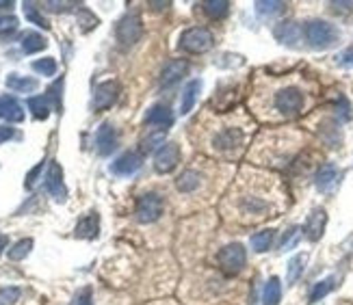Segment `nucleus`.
Returning a JSON list of instances; mask_svg holds the SVG:
<instances>
[{"label":"nucleus","instance_id":"nucleus-1","mask_svg":"<svg viewBox=\"0 0 353 305\" xmlns=\"http://www.w3.org/2000/svg\"><path fill=\"white\" fill-rule=\"evenodd\" d=\"M303 35L308 39V43L316 50H325V48H332V45L339 41L341 33L339 28L330 22H323V20H312L303 26Z\"/></svg>","mask_w":353,"mask_h":305},{"label":"nucleus","instance_id":"nucleus-2","mask_svg":"<svg viewBox=\"0 0 353 305\" xmlns=\"http://www.w3.org/2000/svg\"><path fill=\"white\" fill-rule=\"evenodd\" d=\"M178 45H180V50L189 54H202V52H208L214 45V37L204 26H191L180 35Z\"/></svg>","mask_w":353,"mask_h":305},{"label":"nucleus","instance_id":"nucleus-3","mask_svg":"<svg viewBox=\"0 0 353 305\" xmlns=\"http://www.w3.org/2000/svg\"><path fill=\"white\" fill-rule=\"evenodd\" d=\"M217 262L225 275H236V273L243 271L245 262H248V251H245L241 242H230L217 253Z\"/></svg>","mask_w":353,"mask_h":305},{"label":"nucleus","instance_id":"nucleus-4","mask_svg":"<svg viewBox=\"0 0 353 305\" xmlns=\"http://www.w3.org/2000/svg\"><path fill=\"white\" fill-rule=\"evenodd\" d=\"M165 202L159 193H143L139 200H137L134 215L139 223H154L163 217Z\"/></svg>","mask_w":353,"mask_h":305},{"label":"nucleus","instance_id":"nucleus-5","mask_svg":"<svg viewBox=\"0 0 353 305\" xmlns=\"http://www.w3.org/2000/svg\"><path fill=\"white\" fill-rule=\"evenodd\" d=\"M141 35H143V24H141V18L137 13L124 15V18H121L115 26V37H117L119 45H124V48L134 45L141 39Z\"/></svg>","mask_w":353,"mask_h":305},{"label":"nucleus","instance_id":"nucleus-6","mask_svg":"<svg viewBox=\"0 0 353 305\" xmlns=\"http://www.w3.org/2000/svg\"><path fill=\"white\" fill-rule=\"evenodd\" d=\"M275 109H278L282 115H288V117L299 115L303 109V94L297 87L280 89L278 94H275Z\"/></svg>","mask_w":353,"mask_h":305},{"label":"nucleus","instance_id":"nucleus-7","mask_svg":"<svg viewBox=\"0 0 353 305\" xmlns=\"http://www.w3.org/2000/svg\"><path fill=\"white\" fill-rule=\"evenodd\" d=\"M43 187L46 191L50 193V197L54 202H65L68 200V189H65V182H63V169H61L59 162H50L48 165V171H46L43 178Z\"/></svg>","mask_w":353,"mask_h":305},{"label":"nucleus","instance_id":"nucleus-8","mask_svg":"<svg viewBox=\"0 0 353 305\" xmlns=\"http://www.w3.org/2000/svg\"><path fill=\"white\" fill-rule=\"evenodd\" d=\"M180 162V145L178 143H165L159 147L154 156V169L159 173H172Z\"/></svg>","mask_w":353,"mask_h":305},{"label":"nucleus","instance_id":"nucleus-9","mask_svg":"<svg viewBox=\"0 0 353 305\" xmlns=\"http://www.w3.org/2000/svg\"><path fill=\"white\" fill-rule=\"evenodd\" d=\"M273 210V206L263 200L260 195H243L241 197V215H245L248 219H265L269 217V212Z\"/></svg>","mask_w":353,"mask_h":305},{"label":"nucleus","instance_id":"nucleus-10","mask_svg":"<svg viewBox=\"0 0 353 305\" xmlns=\"http://www.w3.org/2000/svg\"><path fill=\"white\" fill-rule=\"evenodd\" d=\"M119 98V85L115 81H104L94 91V111H106L117 102Z\"/></svg>","mask_w":353,"mask_h":305},{"label":"nucleus","instance_id":"nucleus-11","mask_svg":"<svg viewBox=\"0 0 353 305\" xmlns=\"http://www.w3.org/2000/svg\"><path fill=\"white\" fill-rule=\"evenodd\" d=\"M341 178H343V173L339 171V167H336V165H323L314 176V187L321 193H334L336 187L341 185Z\"/></svg>","mask_w":353,"mask_h":305},{"label":"nucleus","instance_id":"nucleus-12","mask_svg":"<svg viewBox=\"0 0 353 305\" xmlns=\"http://www.w3.org/2000/svg\"><path fill=\"white\" fill-rule=\"evenodd\" d=\"M143 165V154L141 151H126L119 158H115V162L111 165V173L115 176H132L141 169Z\"/></svg>","mask_w":353,"mask_h":305},{"label":"nucleus","instance_id":"nucleus-13","mask_svg":"<svg viewBox=\"0 0 353 305\" xmlns=\"http://www.w3.org/2000/svg\"><path fill=\"white\" fill-rule=\"evenodd\" d=\"M117 141H119V136H117V132H115V128L111 124H102L96 130L94 143H96V151L100 156H109L111 151H115Z\"/></svg>","mask_w":353,"mask_h":305},{"label":"nucleus","instance_id":"nucleus-14","mask_svg":"<svg viewBox=\"0 0 353 305\" xmlns=\"http://www.w3.org/2000/svg\"><path fill=\"white\" fill-rule=\"evenodd\" d=\"M325 225H327V212L323 208H314L308 219H305V225H303V232H305V238L316 242L321 240V236H323L325 232Z\"/></svg>","mask_w":353,"mask_h":305},{"label":"nucleus","instance_id":"nucleus-15","mask_svg":"<svg viewBox=\"0 0 353 305\" xmlns=\"http://www.w3.org/2000/svg\"><path fill=\"white\" fill-rule=\"evenodd\" d=\"M243 141H245L243 130L230 126V128H223L217 136H214L212 145L217 147L219 151H234V149H239L243 145Z\"/></svg>","mask_w":353,"mask_h":305},{"label":"nucleus","instance_id":"nucleus-16","mask_svg":"<svg viewBox=\"0 0 353 305\" xmlns=\"http://www.w3.org/2000/svg\"><path fill=\"white\" fill-rule=\"evenodd\" d=\"M189 72V63L184 59H172L167 61V65L161 72V87H174L184 78V74Z\"/></svg>","mask_w":353,"mask_h":305},{"label":"nucleus","instance_id":"nucleus-17","mask_svg":"<svg viewBox=\"0 0 353 305\" xmlns=\"http://www.w3.org/2000/svg\"><path fill=\"white\" fill-rule=\"evenodd\" d=\"M273 35H275V39H278L280 43L295 48V45L299 43V39H301V35H303V30L299 28L297 22H282V24L275 26Z\"/></svg>","mask_w":353,"mask_h":305},{"label":"nucleus","instance_id":"nucleus-18","mask_svg":"<svg viewBox=\"0 0 353 305\" xmlns=\"http://www.w3.org/2000/svg\"><path fill=\"white\" fill-rule=\"evenodd\" d=\"M76 238H85V240H94L100 234V217L98 212H89L85 215L79 223H76V230H74Z\"/></svg>","mask_w":353,"mask_h":305},{"label":"nucleus","instance_id":"nucleus-19","mask_svg":"<svg viewBox=\"0 0 353 305\" xmlns=\"http://www.w3.org/2000/svg\"><path fill=\"white\" fill-rule=\"evenodd\" d=\"M145 124L148 126H161V128H170L174 124V113L167 104H154L152 109L145 113Z\"/></svg>","mask_w":353,"mask_h":305},{"label":"nucleus","instance_id":"nucleus-20","mask_svg":"<svg viewBox=\"0 0 353 305\" xmlns=\"http://www.w3.org/2000/svg\"><path fill=\"white\" fill-rule=\"evenodd\" d=\"M0 117L11 121V124H20V121H24L22 104L13 96H0Z\"/></svg>","mask_w":353,"mask_h":305},{"label":"nucleus","instance_id":"nucleus-21","mask_svg":"<svg viewBox=\"0 0 353 305\" xmlns=\"http://www.w3.org/2000/svg\"><path fill=\"white\" fill-rule=\"evenodd\" d=\"M202 94V81H189L187 87H184V94H182V100H180V113L182 115H189L193 111V106L197 102V96Z\"/></svg>","mask_w":353,"mask_h":305},{"label":"nucleus","instance_id":"nucleus-22","mask_svg":"<svg viewBox=\"0 0 353 305\" xmlns=\"http://www.w3.org/2000/svg\"><path fill=\"white\" fill-rule=\"evenodd\" d=\"M7 89L15 91V94H30L39 87V83L35 78H28V76H20V74H9L5 81Z\"/></svg>","mask_w":353,"mask_h":305},{"label":"nucleus","instance_id":"nucleus-23","mask_svg":"<svg viewBox=\"0 0 353 305\" xmlns=\"http://www.w3.org/2000/svg\"><path fill=\"white\" fill-rule=\"evenodd\" d=\"M199 185H202V176L193 169H184L176 180V187L180 193H193L199 189Z\"/></svg>","mask_w":353,"mask_h":305},{"label":"nucleus","instance_id":"nucleus-24","mask_svg":"<svg viewBox=\"0 0 353 305\" xmlns=\"http://www.w3.org/2000/svg\"><path fill=\"white\" fill-rule=\"evenodd\" d=\"M20 45H22V50H24L26 54H35V52H41V50L46 48V45H48V41H46L43 35L35 33V30H28V33L22 35Z\"/></svg>","mask_w":353,"mask_h":305},{"label":"nucleus","instance_id":"nucleus-25","mask_svg":"<svg viewBox=\"0 0 353 305\" xmlns=\"http://www.w3.org/2000/svg\"><path fill=\"white\" fill-rule=\"evenodd\" d=\"M26 106H28V111L33 113L35 119H48V115L52 111V104H50V100L46 98V96H33V98H28Z\"/></svg>","mask_w":353,"mask_h":305},{"label":"nucleus","instance_id":"nucleus-26","mask_svg":"<svg viewBox=\"0 0 353 305\" xmlns=\"http://www.w3.org/2000/svg\"><path fill=\"white\" fill-rule=\"evenodd\" d=\"M282 299V284L278 277H271L263 291V305H278Z\"/></svg>","mask_w":353,"mask_h":305},{"label":"nucleus","instance_id":"nucleus-27","mask_svg":"<svg viewBox=\"0 0 353 305\" xmlns=\"http://www.w3.org/2000/svg\"><path fill=\"white\" fill-rule=\"evenodd\" d=\"M305 262H308V255L305 253H297L293 260L288 262V271H286V280L288 284H295L299 277H301V273L305 269Z\"/></svg>","mask_w":353,"mask_h":305},{"label":"nucleus","instance_id":"nucleus-28","mask_svg":"<svg viewBox=\"0 0 353 305\" xmlns=\"http://www.w3.org/2000/svg\"><path fill=\"white\" fill-rule=\"evenodd\" d=\"M202 11L208 15V18L219 20L223 15H228L230 3H225V0H208V3H202Z\"/></svg>","mask_w":353,"mask_h":305},{"label":"nucleus","instance_id":"nucleus-29","mask_svg":"<svg viewBox=\"0 0 353 305\" xmlns=\"http://www.w3.org/2000/svg\"><path fill=\"white\" fill-rule=\"evenodd\" d=\"M30 249H33V238H22V240H18V242H15V245L7 251V255H9V260L20 262V260H24V257L30 253Z\"/></svg>","mask_w":353,"mask_h":305},{"label":"nucleus","instance_id":"nucleus-30","mask_svg":"<svg viewBox=\"0 0 353 305\" xmlns=\"http://www.w3.org/2000/svg\"><path fill=\"white\" fill-rule=\"evenodd\" d=\"M273 238H275V232H273V230H263V232H256V234L252 236V247H254V251H258V253H265V251H269V249H271V242H273Z\"/></svg>","mask_w":353,"mask_h":305},{"label":"nucleus","instance_id":"nucleus-31","mask_svg":"<svg viewBox=\"0 0 353 305\" xmlns=\"http://www.w3.org/2000/svg\"><path fill=\"white\" fill-rule=\"evenodd\" d=\"M334 286H336V280L334 277H327V280H321L312 286V291H310V303H316L321 301L325 295H330L334 291Z\"/></svg>","mask_w":353,"mask_h":305},{"label":"nucleus","instance_id":"nucleus-32","mask_svg":"<svg viewBox=\"0 0 353 305\" xmlns=\"http://www.w3.org/2000/svg\"><path fill=\"white\" fill-rule=\"evenodd\" d=\"M165 134H167V130L165 128H159L157 132H152L150 136H145V139L141 141V147H139L141 154L145 156L148 151L157 149V145H165Z\"/></svg>","mask_w":353,"mask_h":305},{"label":"nucleus","instance_id":"nucleus-33","mask_svg":"<svg viewBox=\"0 0 353 305\" xmlns=\"http://www.w3.org/2000/svg\"><path fill=\"white\" fill-rule=\"evenodd\" d=\"M284 3H275V0H260V3H256V13L263 15V18H273V15H278L284 11Z\"/></svg>","mask_w":353,"mask_h":305},{"label":"nucleus","instance_id":"nucleus-34","mask_svg":"<svg viewBox=\"0 0 353 305\" xmlns=\"http://www.w3.org/2000/svg\"><path fill=\"white\" fill-rule=\"evenodd\" d=\"M301 240V227H288V230L284 232V238L280 242V251H290L297 247V242Z\"/></svg>","mask_w":353,"mask_h":305},{"label":"nucleus","instance_id":"nucleus-35","mask_svg":"<svg viewBox=\"0 0 353 305\" xmlns=\"http://www.w3.org/2000/svg\"><path fill=\"white\" fill-rule=\"evenodd\" d=\"M33 70L41 76H54L57 74V61L52 56H46V59H37L33 63Z\"/></svg>","mask_w":353,"mask_h":305},{"label":"nucleus","instance_id":"nucleus-36","mask_svg":"<svg viewBox=\"0 0 353 305\" xmlns=\"http://www.w3.org/2000/svg\"><path fill=\"white\" fill-rule=\"evenodd\" d=\"M24 13H26L28 22H33V24H37V26H41V28H50V24L46 22V18L37 11V7H35L33 3H24Z\"/></svg>","mask_w":353,"mask_h":305},{"label":"nucleus","instance_id":"nucleus-37","mask_svg":"<svg viewBox=\"0 0 353 305\" xmlns=\"http://www.w3.org/2000/svg\"><path fill=\"white\" fill-rule=\"evenodd\" d=\"M22 291L18 286H7L0 288V305H15V301L20 299Z\"/></svg>","mask_w":353,"mask_h":305},{"label":"nucleus","instance_id":"nucleus-38","mask_svg":"<svg viewBox=\"0 0 353 305\" xmlns=\"http://www.w3.org/2000/svg\"><path fill=\"white\" fill-rule=\"evenodd\" d=\"M15 28H18V18H13V15H0V37L13 33Z\"/></svg>","mask_w":353,"mask_h":305},{"label":"nucleus","instance_id":"nucleus-39","mask_svg":"<svg viewBox=\"0 0 353 305\" xmlns=\"http://www.w3.org/2000/svg\"><path fill=\"white\" fill-rule=\"evenodd\" d=\"M79 20L83 24V30H91V28L98 26V18L89 9H85V7H81V11H79Z\"/></svg>","mask_w":353,"mask_h":305},{"label":"nucleus","instance_id":"nucleus-40","mask_svg":"<svg viewBox=\"0 0 353 305\" xmlns=\"http://www.w3.org/2000/svg\"><path fill=\"white\" fill-rule=\"evenodd\" d=\"M43 7L48 9V11L61 13V11H70L72 7H83V5H76V3H52V0H50V3H46Z\"/></svg>","mask_w":353,"mask_h":305},{"label":"nucleus","instance_id":"nucleus-41","mask_svg":"<svg viewBox=\"0 0 353 305\" xmlns=\"http://www.w3.org/2000/svg\"><path fill=\"white\" fill-rule=\"evenodd\" d=\"M72 305H94V301H91V288H85V291L76 295Z\"/></svg>","mask_w":353,"mask_h":305},{"label":"nucleus","instance_id":"nucleus-42","mask_svg":"<svg viewBox=\"0 0 353 305\" xmlns=\"http://www.w3.org/2000/svg\"><path fill=\"white\" fill-rule=\"evenodd\" d=\"M41 169H43V162L41 165H37L33 171H30L28 176H26V189H33V185L37 182V176L41 173Z\"/></svg>","mask_w":353,"mask_h":305},{"label":"nucleus","instance_id":"nucleus-43","mask_svg":"<svg viewBox=\"0 0 353 305\" xmlns=\"http://www.w3.org/2000/svg\"><path fill=\"white\" fill-rule=\"evenodd\" d=\"M13 136H15V130H13V128H9V126H0V143H5V141L13 139Z\"/></svg>","mask_w":353,"mask_h":305},{"label":"nucleus","instance_id":"nucleus-44","mask_svg":"<svg viewBox=\"0 0 353 305\" xmlns=\"http://www.w3.org/2000/svg\"><path fill=\"white\" fill-rule=\"evenodd\" d=\"M341 63L343 65H353V48H349V50H345L341 54Z\"/></svg>","mask_w":353,"mask_h":305},{"label":"nucleus","instance_id":"nucleus-45","mask_svg":"<svg viewBox=\"0 0 353 305\" xmlns=\"http://www.w3.org/2000/svg\"><path fill=\"white\" fill-rule=\"evenodd\" d=\"M7 245H9V238L5 234H0V253L7 249Z\"/></svg>","mask_w":353,"mask_h":305},{"label":"nucleus","instance_id":"nucleus-46","mask_svg":"<svg viewBox=\"0 0 353 305\" xmlns=\"http://www.w3.org/2000/svg\"><path fill=\"white\" fill-rule=\"evenodd\" d=\"M9 7H13V3H0V9H9Z\"/></svg>","mask_w":353,"mask_h":305}]
</instances>
